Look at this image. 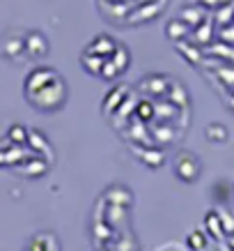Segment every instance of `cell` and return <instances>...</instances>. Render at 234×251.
I'll return each mask as SVG.
<instances>
[{"label":"cell","instance_id":"6da1fadb","mask_svg":"<svg viewBox=\"0 0 234 251\" xmlns=\"http://www.w3.org/2000/svg\"><path fill=\"white\" fill-rule=\"evenodd\" d=\"M25 99L39 111H58L67 101V83L53 67H35L23 81Z\"/></svg>","mask_w":234,"mask_h":251},{"label":"cell","instance_id":"7a4b0ae2","mask_svg":"<svg viewBox=\"0 0 234 251\" xmlns=\"http://www.w3.org/2000/svg\"><path fill=\"white\" fill-rule=\"evenodd\" d=\"M0 55L12 62H21L23 58H28L25 55V35H21L19 30L5 32L0 37Z\"/></svg>","mask_w":234,"mask_h":251},{"label":"cell","instance_id":"3957f363","mask_svg":"<svg viewBox=\"0 0 234 251\" xmlns=\"http://www.w3.org/2000/svg\"><path fill=\"white\" fill-rule=\"evenodd\" d=\"M174 171L179 175L181 180H186V182H193L202 166H200V159H197L193 152H179L177 154V159H174Z\"/></svg>","mask_w":234,"mask_h":251},{"label":"cell","instance_id":"277c9868","mask_svg":"<svg viewBox=\"0 0 234 251\" xmlns=\"http://www.w3.org/2000/svg\"><path fill=\"white\" fill-rule=\"evenodd\" d=\"M46 53H48V39L44 37V32H28L25 35V55L28 58H44Z\"/></svg>","mask_w":234,"mask_h":251},{"label":"cell","instance_id":"5b68a950","mask_svg":"<svg viewBox=\"0 0 234 251\" xmlns=\"http://www.w3.org/2000/svg\"><path fill=\"white\" fill-rule=\"evenodd\" d=\"M117 49V42L110 39L108 35H99V37L92 39V44L85 49L87 53H94V55H101V58H110L113 51Z\"/></svg>","mask_w":234,"mask_h":251},{"label":"cell","instance_id":"8992f818","mask_svg":"<svg viewBox=\"0 0 234 251\" xmlns=\"http://www.w3.org/2000/svg\"><path fill=\"white\" fill-rule=\"evenodd\" d=\"M81 62H83L85 72H90V74L99 76V74H101V67H104V62H106V58L94 55V53H87V51H85V53L81 55Z\"/></svg>","mask_w":234,"mask_h":251},{"label":"cell","instance_id":"52a82bcc","mask_svg":"<svg viewBox=\"0 0 234 251\" xmlns=\"http://www.w3.org/2000/svg\"><path fill=\"white\" fill-rule=\"evenodd\" d=\"M28 136H30V131L21 127V125H12L7 131V141L12 145H25L28 143Z\"/></svg>","mask_w":234,"mask_h":251},{"label":"cell","instance_id":"ba28073f","mask_svg":"<svg viewBox=\"0 0 234 251\" xmlns=\"http://www.w3.org/2000/svg\"><path fill=\"white\" fill-rule=\"evenodd\" d=\"M46 161L44 159H30V161H25V166H21L19 171L25 175H32V177H37V175H44L46 173Z\"/></svg>","mask_w":234,"mask_h":251},{"label":"cell","instance_id":"9c48e42d","mask_svg":"<svg viewBox=\"0 0 234 251\" xmlns=\"http://www.w3.org/2000/svg\"><path fill=\"white\" fill-rule=\"evenodd\" d=\"M110 60L120 67V72H124V69L128 67V60H131V58H128V49L127 46H122V44H117V49H115L113 55H110Z\"/></svg>","mask_w":234,"mask_h":251},{"label":"cell","instance_id":"30bf717a","mask_svg":"<svg viewBox=\"0 0 234 251\" xmlns=\"http://www.w3.org/2000/svg\"><path fill=\"white\" fill-rule=\"evenodd\" d=\"M207 138L212 141V143H223L227 138V129L223 125H209V129H207Z\"/></svg>","mask_w":234,"mask_h":251},{"label":"cell","instance_id":"8fae6325","mask_svg":"<svg viewBox=\"0 0 234 251\" xmlns=\"http://www.w3.org/2000/svg\"><path fill=\"white\" fill-rule=\"evenodd\" d=\"M28 143H30V148L32 150H37V152H48V143H46V138L42 136L39 131H30Z\"/></svg>","mask_w":234,"mask_h":251},{"label":"cell","instance_id":"7c38bea8","mask_svg":"<svg viewBox=\"0 0 234 251\" xmlns=\"http://www.w3.org/2000/svg\"><path fill=\"white\" fill-rule=\"evenodd\" d=\"M122 72H120V67L115 65L110 58H106V62H104V67H101V74L99 76L101 78H106V81H110V78H115V76H120Z\"/></svg>","mask_w":234,"mask_h":251},{"label":"cell","instance_id":"4fadbf2b","mask_svg":"<svg viewBox=\"0 0 234 251\" xmlns=\"http://www.w3.org/2000/svg\"><path fill=\"white\" fill-rule=\"evenodd\" d=\"M207 230H212V233H216V237L223 235V228H220V221L216 214H209L207 217Z\"/></svg>","mask_w":234,"mask_h":251},{"label":"cell","instance_id":"5bb4252c","mask_svg":"<svg viewBox=\"0 0 234 251\" xmlns=\"http://www.w3.org/2000/svg\"><path fill=\"white\" fill-rule=\"evenodd\" d=\"M168 35H170L172 39L184 37V35H186V28H181L179 30V21H172V23H168Z\"/></svg>","mask_w":234,"mask_h":251},{"label":"cell","instance_id":"9a60e30c","mask_svg":"<svg viewBox=\"0 0 234 251\" xmlns=\"http://www.w3.org/2000/svg\"><path fill=\"white\" fill-rule=\"evenodd\" d=\"M151 113H154V108H151L149 101H140V104H138V115H140V118H147V120H149Z\"/></svg>","mask_w":234,"mask_h":251},{"label":"cell","instance_id":"2e32d148","mask_svg":"<svg viewBox=\"0 0 234 251\" xmlns=\"http://www.w3.org/2000/svg\"><path fill=\"white\" fill-rule=\"evenodd\" d=\"M189 242L193 249H202L204 247V233H193V235L189 237Z\"/></svg>","mask_w":234,"mask_h":251},{"label":"cell","instance_id":"e0dca14e","mask_svg":"<svg viewBox=\"0 0 234 251\" xmlns=\"http://www.w3.org/2000/svg\"><path fill=\"white\" fill-rule=\"evenodd\" d=\"M0 148H2V145H0Z\"/></svg>","mask_w":234,"mask_h":251}]
</instances>
